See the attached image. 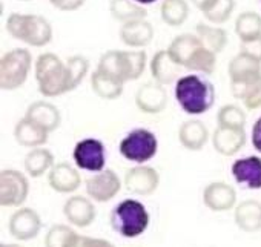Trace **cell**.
I'll list each match as a JSON object with an SVG mask.
<instances>
[{
    "label": "cell",
    "mask_w": 261,
    "mask_h": 247,
    "mask_svg": "<svg viewBox=\"0 0 261 247\" xmlns=\"http://www.w3.org/2000/svg\"><path fill=\"white\" fill-rule=\"evenodd\" d=\"M36 80L39 92L48 98L71 92L79 86L68 62L63 63L60 57L53 52H45L37 59Z\"/></svg>",
    "instance_id": "obj_1"
},
{
    "label": "cell",
    "mask_w": 261,
    "mask_h": 247,
    "mask_svg": "<svg viewBox=\"0 0 261 247\" xmlns=\"http://www.w3.org/2000/svg\"><path fill=\"white\" fill-rule=\"evenodd\" d=\"M175 100L188 115H203L215 103V88L203 74L183 75L175 81Z\"/></svg>",
    "instance_id": "obj_2"
},
{
    "label": "cell",
    "mask_w": 261,
    "mask_h": 247,
    "mask_svg": "<svg viewBox=\"0 0 261 247\" xmlns=\"http://www.w3.org/2000/svg\"><path fill=\"white\" fill-rule=\"evenodd\" d=\"M109 223L115 233L127 239H134L146 232L151 216L143 203L134 198H126L114 206Z\"/></svg>",
    "instance_id": "obj_3"
},
{
    "label": "cell",
    "mask_w": 261,
    "mask_h": 247,
    "mask_svg": "<svg viewBox=\"0 0 261 247\" xmlns=\"http://www.w3.org/2000/svg\"><path fill=\"white\" fill-rule=\"evenodd\" d=\"M146 68L145 51H108L105 52L97 65V69L105 74L126 83L140 78Z\"/></svg>",
    "instance_id": "obj_4"
},
{
    "label": "cell",
    "mask_w": 261,
    "mask_h": 247,
    "mask_svg": "<svg viewBox=\"0 0 261 247\" xmlns=\"http://www.w3.org/2000/svg\"><path fill=\"white\" fill-rule=\"evenodd\" d=\"M7 31L16 40L36 48H42L53 40L51 23L37 14L13 13L7 20Z\"/></svg>",
    "instance_id": "obj_5"
},
{
    "label": "cell",
    "mask_w": 261,
    "mask_h": 247,
    "mask_svg": "<svg viewBox=\"0 0 261 247\" xmlns=\"http://www.w3.org/2000/svg\"><path fill=\"white\" fill-rule=\"evenodd\" d=\"M118 151L123 158L133 161L136 164H145L146 161L152 160L159 151V140L155 134L145 128H137L127 132L120 145Z\"/></svg>",
    "instance_id": "obj_6"
},
{
    "label": "cell",
    "mask_w": 261,
    "mask_h": 247,
    "mask_svg": "<svg viewBox=\"0 0 261 247\" xmlns=\"http://www.w3.org/2000/svg\"><path fill=\"white\" fill-rule=\"evenodd\" d=\"M33 57L25 48H16L0 60V86L4 91L19 89L28 78Z\"/></svg>",
    "instance_id": "obj_7"
},
{
    "label": "cell",
    "mask_w": 261,
    "mask_h": 247,
    "mask_svg": "<svg viewBox=\"0 0 261 247\" xmlns=\"http://www.w3.org/2000/svg\"><path fill=\"white\" fill-rule=\"evenodd\" d=\"M30 195V180L16 169L0 172V204L2 207H20Z\"/></svg>",
    "instance_id": "obj_8"
},
{
    "label": "cell",
    "mask_w": 261,
    "mask_h": 247,
    "mask_svg": "<svg viewBox=\"0 0 261 247\" xmlns=\"http://www.w3.org/2000/svg\"><path fill=\"white\" fill-rule=\"evenodd\" d=\"M72 158L79 169L95 174L106 166V148L98 139H83L74 146Z\"/></svg>",
    "instance_id": "obj_9"
},
{
    "label": "cell",
    "mask_w": 261,
    "mask_h": 247,
    "mask_svg": "<svg viewBox=\"0 0 261 247\" xmlns=\"http://www.w3.org/2000/svg\"><path fill=\"white\" fill-rule=\"evenodd\" d=\"M85 189L92 201L108 203L120 192L121 180L112 169H103L85 181Z\"/></svg>",
    "instance_id": "obj_10"
},
{
    "label": "cell",
    "mask_w": 261,
    "mask_h": 247,
    "mask_svg": "<svg viewBox=\"0 0 261 247\" xmlns=\"http://www.w3.org/2000/svg\"><path fill=\"white\" fill-rule=\"evenodd\" d=\"M8 229L11 236L19 241L34 239L42 230L40 215L31 207H20L11 215Z\"/></svg>",
    "instance_id": "obj_11"
},
{
    "label": "cell",
    "mask_w": 261,
    "mask_h": 247,
    "mask_svg": "<svg viewBox=\"0 0 261 247\" xmlns=\"http://www.w3.org/2000/svg\"><path fill=\"white\" fill-rule=\"evenodd\" d=\"M160 184V175L157 169L145 164H137L130 168L124 175V186L130 194L136 195H151L157 190Z\"/></svg>",
    "instance_id": "obj_12"
},
{
    "label": "cell",
    "mask_w": 261,
    "mask_h": 247,
    "mask_svg": "<svg viewBox=\"0 0 261 247\" xmlns=\"http://www.w3.org/2000/svg\"><path fill=\"white\" fill-rule=\"evenodd\" d=\"M230 174L233 180L250 190L261 189V157L247 155L237 158L230 166Z\"/></svg>",
    "instance_id": "obj_13"
},
{
    "label": "cell",
    "mask_w": 261,
    "mask_h": 247,
    "mask_svg": "<svg viewBox=\"0 0 261 247\" xmlns=\"http://www.w3.org/2000/svg\"><path fill=\"white\" fill-rule=\"evenodd\" d=\"M203 203L212 212L230 210L237 204V190L224 181L209 183L203 190Z\"/></svg>",
    "instance_id": "obj_14"
},
{
    "label": "cell",
    "mask_w": 261,
    "mask_h": 247,
    "mask_svg": "<svg viewBox=\"0 0 261 247\" xmlns=\"http://www.w3.org/2000/svg\"><path fill=\"white\" fill-rule=\"evenodd\" d=\"M63 215L69 224L75 227H88L97 216V209L91 198L74 195L63 204Z\"/></svg>",
    "instance_id": "obj_15"
},
{
    "label": "cell",
    "mask_w": 261,
    "mask_h": 247,
    "mask_svg": "<svg viewBox=\"0 0 261 247\" xmlns=\"http://www.w3.org/2000/svg\"><path fill=\"white\" fill-rule=\"evenodd\" d=\"M246 140H247V135H246L244 128L217 126L212 135V146L218 154L224 157H232L243 149V146L246 145Z\"/></svg>",
    "instance_id": "obj_16"
},
{
    "label": "cell",
    "mask_w": 261,
    "mask_h": 247,
    "mask_svg": "<svg viewBox=\"0 0 261 247\" xmlns=\"http://www.w3.org/2000/svg\"><path fill=\"white\" fill-rule=\"evenodd\" d=\"M136 104L145 114H160L168 104V92L160 83H145L137 89Z\"/></svg>",
    "instance_id": "obj_17"
},
{
    "label": "cell",
    "mask_w": 261,
    "mask_h": 247,
    "mask_svg": "<svg viewBox=\"0 0 261 247\" xmlns=\"http://www.w3.org/2000/svg\"><path fill=\"white\" fill-rule=\"evenodd\" d=\"M48 184L53 190L59 194H71L80 187L82 178L74 166L66 161H60L56 163L48 172Z\"/></svg>",
    "instance_id": "obj_18"
},
{
    "label": "cell",
    "mask_w": 261,
    "mask_h": 247,
    "mask_svg": "<svg viewBox=\"0 0 261 247\" xmlns=\"http://www.w3.org/2000/svg\"><path fill=\"white\" fill-rule=\"evenodd\" d=\"M48 135L49 132L40 126L39 123H36L34 120L23 117L22 120L17 121V125L14 128V139L16 142L23 146V148H42L46 142H48Z\"/></svg>",
    "instance_id": "obj_19"
},
{
    "label": "cell",
    "mask_w": 261,
    "mask_h": 247,
    "mask_svg": "<svg viewBox=\"0 0 261 247\" xmlns=\"http://www.w3.org/2000/svg\"><path fill=\"white\" fill-rule=\"evenodd\" d=\"M120 39L130 48H143L151 43L154 37V28L146 19L130 20L120 28Z\"/></svg>",
    "instance_id": "obj_20"
},
{
    "label": "cell",
    "mask_w": 261,
    "mask_h": 247,
    "mask_svg": "<svg viewBox=\"0 0 261 247\" xmlns=\"http://www.w3.org/2000/svg\"><path fill=\"white\" fill-rule=\"evenodd\" d=\"M235 224L246 233H255L261 230V201L244 200L235 206L233 212Z\"/></svg>",
    "instance_id": "obj_21"
},
{
    "label": "cell",
    "mask_w": 261,
    "mask_h": 247,
    "mask_svg": "<svg viewBox=\"0 0 261 247\" xmlns=\"http://www.w3.org/2000/svg\"><path fill=\"white\" fill-rule=\"evenodd\" d=\"M178 140L185 149L198 152L206 146L209 131L201 120H186L178 129Z\"/></svg>",
    "instance_id": "obj_22"
},
{
    "label": "cell",
    "mask_w": 261,
    "mask_h": 247,
    "mask_svg": "<svg viewBox=\"0 0 261 247\" xmlns=\"http://www.w3.org/2000/svg\"><path fill=\"white\" fill-rule=\"evenodd\" d=\"M181 66L172 59L168 49L159 51L151 60V74L160 85H171L180 78Z\"/></svg>",
    "instance_id": "obj_23"
},
{
    "label": "cell",
    "mask_w": 261,
    "mask_h": 247,
    "mask_svg": "<svg viewBox=\"0 0 261 247\" xmlns=\"http://www.w3.org/2000/svg\"><path fill=\"white\" fill-rule=\"evenodd\" d=\"M25 117L39 123V125L43 126L49 134L54 132L62 123V115H60L59 107L49 101H45V100L34 101L33 104H30Z\"/></svg>",
    "instance_id": "obj_24"
},
{
    "label": "cell",
    "mask_w": 261,
    "mask_h": 247,
    "mask_svg": "<svg viewBox=\"0 0 261 247\" xmlns=\"http://www.w3.org/2000/svg\"><path fill=\"white\" fill-rule=\"evenodd\" d=\"M203 46L201 40L194 36V34H181V36H177L171 46L168 48L169 54L172 56V59L180 65V66H185L188 68L191 59L194 57V54Z\"/></svg>",
    "instance_id": "obj_25"
},
{
    "label": "cell",
    "mask_w": 261,
    "mask_h": 247,
    "mask_svg": "<svg viewBox=\"0 0 261 247\" xmlns=\"http://www.w3.org/2000/svg\"><path fill=\"white\" fill-rule=\"evenodd\" d=\"M25 171L30 177L33 178H39L45 174H48L53 166L56 164L54 163V155L49 149H45L43 146L42 148H34L31 149L27 157H25Z\"/></svg>",
    "instance_id": "obj_26"
},
{
    "label": "cell",
    "mask_w": 261,
    "mask_h": 247,
    "mask_svg": "<svg viewBox=\"0 0 261 247\" xmlns=\"http://www.w3.org/2000/svg\"><path fill=\"white\" fill-rule=\"evenodd\" d=\"M91 86L92 91L103 100H115L123 94L124 83L105 74L100 69H95L91 75Z\"/></svg>",
    "instance_id": "obj_27"
},
{
    "label": "cell",
    "mask_w": 261,
    "mask_h": 247,
    "mask_svg": "<svg viewBox=\"0 0 261 247\" xmlns=\"http://www.w3.org/2000/svg\"><path fill=\"white\" fill-rule=\"evenodd\" d=\"M230 80H241V78H249V77H256L261 75V62L253 59L249 54L238 52L229 63L227 68Z\"/></svg>",
    "instance_id": "obj_28"
},
{
    "label": "cell",
    "mask_w": 261,
    "mask_h": 247,
    "mask_svg": "<svg viewBox=\"0 0 261 247\" xmlns=\"http://www.w3.org/2000/svg\"><path fill=\"white\" fill-rule=\"evenodd\" d=\"M235 33L240 37V42L261 37V16L253 11L241 13L235 20Z\"/></svg>",
    "instance_id": "obj_29"
},
{
    "label": "cell",
    "mask_w": 261,
    "mask_h": 247,
    "mask_svg": "<svg viewBox=\"0 0 261 247\" xmlns=\"http://www.w3.org/2000/svg\"><path fill=\"white\" fill-rule=\"evenodd\" d=\"M197 37L201 40L204 48H207L209 51H212L215 54L221 52L227 43V34L223 28L211 26L206 23L197 25Z\"/></svg>",
    "instance_id": "obj_30"
},
{
    "label": "cell",
    "mask_w": 261,
    "mask_h": 247,
    "mask_svg": "<svg viewBox=\"0 0 261 247\" xmlns=\"http://www.w3.org/2000/svg\"><path fill=\"white\" fill-rule=\"evenodd\" d=\"M109 11L115 20H120L123 23L130 20L146 19V10L136 4L134 0H111Z\"/></svg>",
    "instance_id": "obj_31"
},
{
    "label": "cell",
    "mask_w": 261,
    "mask_h": 247,
    "mask_svg": "<svg viewBox=\"0 0 261 247\" xmlns=\"http://www.w3.org/2000/svg\"><path fill=\"white\" fill-rule=\"evenodd\" d=\"M162 19L172 28L183 25L189 16V5L185 0H165L162 4Z\"/></svg>",
    "instance_id": "obj_32"
},
{
    "label": "cell",
    "mask_w": 261,
    "mask_h": 247,
    "mask_svg": "<svg viewBox=\"0 0 261 247\" xmlns=\"http://www.w3.org/2000/svg\"><path fill=\"white\" fill-rule=\"evenodd\" d=\"M77 236L79 233L72 227L66 224H56L45 236V247H72Z\"/></svg>",
    "instance_id": "obj_33"
},
{
    "label": "cell",
    "mask_w": 261,
    "mask_h": 247,
    "mask_svg": "<svg viewBox=\"0 0 261 247\" xmlns=\"http://www.w3.org/2000/svg\"><path fill=\"white\" fill-rule=\"evenodd\" d=\"M215 66H217V54L209 51L207 48L201 46L195 54L194 57L191 59L189 65L186 69H191V71H195L198 74H206V75H211L214 74L215 71Z\"/></svg>",
    "instance_id": "obj_34"
},
{
    "label": "cell",
    "mask_w": 261,
    "mask_h": 247,
    "mask_svg": "<svg viewBox=\"0 0 261 247\" xmlns=\"http://www.w3.org/2000/svg\"><path fill=\"white\" fill-rule=\"evenodd\" d=\"M246 112L237 104H224L220 107L217 114L218 126H229V128H244L246 126Z\"/></svg>",
    "instance_id": "obj_35"
},
{
    "label": "cell",
    "mask_w": 261,
    "mask_h": 247,
    "mask_svg": "<svg viewBox=\"0 0 261 247\" xmlns=\"http://www.w3.org/2000/svg\"><path fill=\"white\" fill-rule=\"evenodd\" d=\"M233 10H235V0H214L211 7L206 11H203V14L209 22L220 25L229 20Z\"/></svg>",
    "instance_id": "obj_36"
},
{
    "label": "cell",
    "mask_w": 261,
    "mask_h": 247,
    "mask_svg": "<svg viewBox=\"0 0 261 247\" xmlns=\"http://www.w3.org/2000/svg\"><path fill=\"white\" fill-rule=\"evenodd\" d=\"M259 86H261V75L249 77V78H241V80H230L232 95L237 100H241V101H244Z\"/></svg>",
    "instance_id": "obj_37"
},
{
    "label": "cell",
    "mask_w": 261,
    "mask_h": 247,
    "mask_svg": "<svg viewBox=\"0 0 261 247\" xmlns=\"http://www.w3.org/2000/svg\"><path fill=\"white\" fill-rule=\"evenodd\" d=\"M72 247H115V245L111 241L103 239V238H91V236L79 235Z\"/></svg>",
    "instance_id": "obj_38"
},
{
    "label": "cell",
    "mask_w": 261,
    "mask_h": 247,
    "mask_svg": "<svg viewBox=\"0 0 261 247\" xmlns=\"http://www.w3.org/2000/svg\"><path fill=\"white\" fill-rule=\"evenodd\" d=\"M240 51L261 62V37L249 42H240Z\"/></svg>",
    "instance_id": "obj_39"
},
{
    "label": "cell",
    "mask_w": 261,
    "mask_h": 247,
    "mask_svg": "<svg viewBox=\"0 0 261 247\" xmlns=\"http://www.w3.org/2000/svg\"><path fill=\"white\" fill-rule=\"evenodd\" d=\"M51 5L60 11H75L85 5L86 0H49Z\"/></svg>",
    "instance_id": "obj_40"
},
{
    "label": "cell",
    "mask_w": 261,
    "mask_h": 247,
    "mask_svg": "<svg viewBox=\"0 0 261 247\" xmlns=\"http://www.w3.org/2000/svg\"><path fill=\"white\" fill-rule=\"evenodd\" d=\"M250 142H252L253 149L261 154V117H258L256 121L253 123L252 132H250Z\"/></svg>",
    "instance_id": "obj_41"
},
{
    "label": "cell",
    "mask_w": 261,
    "mask_h": 247,
    "mask_svg": "<svg viewBox=\"0 0 261 247\" xmlns=\"http://www.w3.org/2000/svg\"><path fill=\"white\" fill-rule=\"evenodd\" d=\"M243 104H244L246 109H249V111H255V109L261 107V86H259L258 89H255V91L243 101Z\"/></svg>",
    "instance_id": "obj_42"
},
{
    "label": "cell",
    "mask_w": 261,
    "mask_h": 247,
    "mask_svg": "<svg viewBox=\"0 0 261 247\" xmlns=\"http://www.w3.org/2000/svg\"><path fill=\"white\" fill-rule=\"evenodd\" d=\"M191 2L203 13V11H206L211 7V4L214 2V0H191Z\"/></svg>",
    "instance_id": "obj_43"
},
{
    "label": "cell",
    "mask_w": 261,
    "mask_h": 247,
    "mask_svg": "<svg viewBox=\"0 0 261 247\" xmlns=\"http://www.w3.org/2000/svg\"><path fill=\"white\" fill-rule=\"evenodd\" d=\"M134 2L139 4V5H142V7H145V5H152V4L159 2V0H134Z\"/></svg>",
    "instance_id": "obj_44"
},
{
    "label": "cell",
    "mask_w": 261,
    "mask_h": 247,
    "mask_svg": "<svg viewBox=\"0 0 261 247\" xmlns=\"http://www.w3.org/2000/svg\"><path fill=\"white\" fill-rule=\"evenodd\" d=\"M0 247H23V245H20V244H7V242H2V245Z\"/></svg>",
    "instance_id": "obj_45"
},
{
    "label": "cell",
    "mask_w": 261,
    "mask_h": 247,
    "mask_svg": "<svg viewBox=\"0 0 261 247\" xmlns=\"http://www.w3.org/2000/svg\"><path fill=\"white\" fill-rule=\"evenodd\" d=\"M25 2H27V0H25Z\"/></svg>",
    "instance_id": "obj_46"
}]
</instances>
